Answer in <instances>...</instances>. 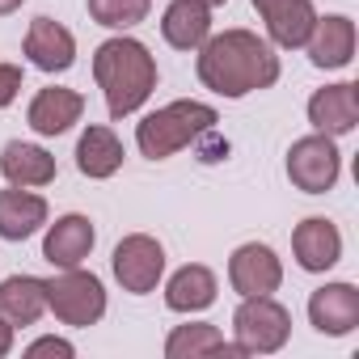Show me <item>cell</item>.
<instances>
[{
    "instance_id": "26",
    "label": "cell",
    "mask_w": 359,
    "mask_h": 359,
    "mask_svg": "<svg viewBox=\"0 0 359 359\" xmlns=\"http://www.w3.org/2000/svg\"><path fill=\"white\" fill-rule=\"evenodd\" d=\"M39 355H64V359H72V355H76V346H72L68 338L43 334V338H34V342L26 346V359H39Z\"/></svg>"
},
{
    "instance_id": "15",
    "label": "cell",
    "mask_w": 359,
    "mask_h": 359,
    "mask_svg": "<svg viewBox=\"0 0 359 359\" xmlns=\"http://www.w3.org/2000/svg\"><path fill=\"white\" fill-rule=\"evenodd\" d=\"M313 131H325V135H351L359 127V85L351 81H338V85H325L309 97L304 106Z\"/></svg>"
},
{
    "instance_id": "11",
    "label": "cell",
    "mask_w": 359,
    "mask_h": 359,
    "mask_svg": "<svg viewBox=\"0 0 359 359\" xmlns=\"http://www.w3.org/2000/svg\"><path fill=\"white\" fill-rule=\"evenodd\" d=\"M93 245H97V229H93L89 216L68 212V216H55V224L47 220V233H43V258H47L55 271L85 266V258L93 254Z\"/></svg>"
},
{
    "instance_id": "14",
    "label": "cell",
    "mask_w": 359,
    "mask_h": 359,
    "mask_svg": "<svg viewBox=\"0 0 359 359\" xmlns=\"http://www.w3.org/2000/svg\"><path fill=\"white\" fill-rule=\"evenodd\" d=\"M22 51L39 72H68L76 64V34L55 18H34Z\"/></svg>"
},
{
    "instance_id": "22",
    "label": "cell",
    "mask_w": 359,
    "mask_h": 359,
    "mask_svg": "<svg viewBox=\"0 0 359 359\" xmlns=\"http://www.w3.org/2000/svg\"><path fill=\"white\" fill-rule=\"evenodd\" d=\"M43 313H47V279H39V275L0 279V317L9 325H18V330L39 325Z\"/></svg>"
},
{
    "instance_id": "6",
    "label": "cell",
    "mask_w": 359,
    "mask_h": 359,
    "mask_svg": "<svg viewBox=\"0 0 359 359\" xmlns=\"http://www.w3.org/2000/svg\"><path fill=\"white\" fill-rule=\"evenodd\" d=\"M287 182L304 195H330L342 177V152H338V140L325 135V131H313V135H300L292 148H287Z\"/></svg>"
},
{
    "instance_id": "18",
    "label": "cell",
    "mask_w": 359,
    "mask_h": 359,
    "mask_svg": "<svg viewBox=\"0 0 359 359\" xmlns=\"http://www.w3.org/2000/svg\"><path fill=\"white\" fill-rule=\"evenodd\" d=\"M216 271L203 266V262H187V266H177L169 279H165V309L169 313H208L216 304Z\"/></svg>"
},
{
    "instance_id": "27",
    "label": "cell",
    "mask_w": 359,
    "mask_h": 359,
    "mask_svg": "<svg viewBox=\"0 0 359 359\" xmlns=\"http://www.w3.org/2000/svg\"><path fill=\"white\" fill-rule=\"evenodd\" d=\"M13 342H18V325H9L5 317H0V359L13 351Z\"/></svg>"
},
{
    "instance_id": "7",
    "label": "cell",
    "mask_w": 359,
    "mask_h": 359,
    "mask_svg": "<svg viewBox=\"0 0 359 359\" xmlns=\"http://www.w3.org/2000/svg\"><path fill=\"white\" fill-rule=\"evenodd\" d=\"M110 271H114L123 292L148 296L165 279V245L156 237H148V233H127L110 254Z\"/></svg>"
},
{
    "instance_id": "24",
    "label": "cell",
    "mask_w": 359,
    "mask_h": 359,
    "mask_svg": "<svg viewBox=\"0 0 359 359\" xmlns=\"http://www.w3.org/2000/svg\"><path fill=\"white\" fill-rule=\"evenodd\" d=\"M148 13H152V0H89V18L106 30H118V34L148 22Z\"/></svg>"
},
{
    "instance_id": "3",
    "label": "cell",
    "mask_w": 359,
    "mask_h": 359,
    "mask_svg": "<svg viewBox=\"0 0 359 359\" xmlns=\"http://www.w3.org/2000/svg\"><path fill=\"white\" fill-rule=\"evenodd\" d=\"M216 123H220V114L212 102L177 97L135 123V148L148 161H169L173 152H182V148L199 144L208 131H216Z\"/></svg>"
},
{
    "instance_id": "25",
    "label": "cell",
    "mask_w": 359,
    "mask_h": 359,
    "mask_svg": "<svg viewBox=\"0 0 359 359\" xmlns=\"http://www.w3.org/2000/svg\"><path fill=\"white\" fill-rule=\"evenodd\" d=\"M22 85H26V72H22L18 64H0V110L18 102Z\"/></svg>"
},
{
    "instance_id": "2",
    "label": "cell",
    "mask_w": 359,
    "mask_h": 359,
    "mask_svg": "<svg viewBox=\"0 0 359 359\" xmlns=\"http://www.w3.org/2000/svg\"><path fill=\"white\" fill-rule=\"evenodd\" d=\"M93 81L106 97L110 118H131L156 89V60L140 39L114 34L93 51Z\"/></svg>"
},
{
    "instance_id": "19",
    "label": "cell",
    "mask_w": 359,
    "mask_h": 359,
    "mask_svg": "<svg viewBox=\"0 0 359 359\" xmlns=\"http://www.w3.org/2000/svg\"><path fill=\"white\" fill-rule=\"evenodd\" d=\"M47 220H51V208L39 191H26V187L0 191V241H26L39 229H47Z\"/></svg>"
},
{
    "instance_id": "5",
    "label": "cell",
    "mask_w": 359,
    "mask_h": 359,
    "mask_svg": "<svg viewBox=\"0 0 359 359\" xmlns=\"http://www.w3.org/2000/svg\"><path fill=\"white\" fill-rule=\"evenodd\" d=\"M292 338V313L275 296H241L233 313V342L241 355H275Z\"/></svg>"
},
{
    "instance_id": "29",
    "label": "cell",
    "mask_w": 359,
    "mask_h": 359,
    "mask_svg": "<svg viewBox=\"0 0 359 359\" xmlns=\"http://www.w3.org/2000/svg\"><path fill=\"white\" fill-rule=\"evenodd\" d=\"M199 5H208V9H220V5H229V0H199Z\"/></svg>"
},
{
    "instance_id": "21",
    "label": "cell",
    "mask_w": 359,
    "mask_h": 359,
    "mask_svg": "<svg viewBox=\"0 0 359 359\" xmlns=\"http://www.w3.org/2000/svg\"><path fill=\"white\" fill-rule=\"evenodd\" d=\"M123 140L106 127V123H89L76 140V169L89 177V182H106L123 169Z\"/></svg>"
},
{
    "instance_id": "9",
    "label": "cell",
    "mask_w": 359,
    "mask_h": 359,
    "mask_svg": "<svg viewBox=\"0 0 359 359\" xmlns=\"http://www.w3.org/2000/svg\"><path fill=\"white\" fill-rule=\"evenodd\" d=\"M258 18L266 22V43L275 51H300L313 34L317 5L313 0H250Z\"/></svg>"
},
{
    "instance_id": "12",
    "label": "cell",
    "mask_w": 359,
    "mask_h": 359,
    "mask_svg": "<svg viewBox=\"0 0 359 359\" xmlns=\"http://www.w3.org/2000/svg\"><path fill=\"white\" fill-rule=\"evenodd\" d=\"M292 258L309 275H325L342 262V233L325 216H309L292 229Z\"/></svg>"
},
{
    "instance_id": "20",
    "label": "cell",
    "mask_w": 359,
    "mask_h": 359,
    "mask_svg": "<svg viewBox=\"0 0 359 359\" xmlns=\"http://www.w3.org/2000/svg\"><path fill=\"white\" fill-rule=\"evenodd\" d=\"M212 34V9L199 0H169L161 13V39L173 51H199Z\"/></svg>"
},
{
    "instance_id": "28",
    "label": "cell",
    "mask_w": 359,
    "mask_h": 359,
    "mask_svg": "<svg viewBox=\"0 0 359 359\" xmlns=\"http://www.w3.org/2000/svg\"><path fill=\"white\" fill-rule=\"evenodd\" d=\"M26 5V0H0V18H9V13H18Z\"/></svg>"
},
{
    "instance_id": "1",
    "label": "cell",
    "mask_w": 359,
    "mask_h": 359,
    "mask_svg": "<svg viewBox=\"0 0 359 359\" xmlns=\"http://www.w3.org/2000/svg\"><path fill=\"white\" fill-rule=\"evenodd\" d=\"M195 72H199V85L212 89L216 97H229V102H241L250 93H262L279 81V51L254 34V30H220V34H208V43L195 51Z\"/></svg>"
},
{
    "instance_id": "8",
    "label": "cell",
    "mask_w": 359,
    "mask_h": 359,
    "mask_svg": "<svg viewBox=\"0 0 359 359\" xmlns=\"http://www.w3.org/2000/svg\"><path fill=\"white\" fill-rule=\"evenodd\" d=\"M229 283L237 296H275L283 287V262L266 241H245L229 258Z\"/></svg>"
},
{
    "instance_id": "23",
    "label": "cell",
    "mask_w": 359,
    "mask_h": 359,
    "mask_svg": "<svg viewBox=\"0 0 359 359\" xmlns=\"http://www.w3.org/2000/svg\"><path fill=\"white\" fill-rule=\"evenodd\" d=\"M212 355H233L245 359L237 351V342H224V334L212 321H187V325H173L165 338V359H212Z\"/></svg>"
},
{
    "instance_id": "4",
    "label": "cell",
    "mask_w": 359,
    "mask_h": 359,
    "mask_svg": "<svg viewBox=\"0 0 359 359\" xmlns=\"http://www.w3.org/2000/svg\"><path fill=\"white\" fill-rule=\"evenodd\" d=\"M47 313L72 330H89L106 317V283L85 266L55 271V279H47Z\"/></svg>"
},
{
    "instance_id": "10",
    "label": "cell",
    "mask_w": 359,
    "mask_h": 359,
    "mask_svg": "<svg viewBox=\"0 0 359 359\" xmlns=\"http://www.w3.org/2000/svg\"><path fill=\"white\" fill-rule=\"evenodd\" d=\"M309 325L325 338H346L359 330V287L355 283H321L309 296Z\"/></svg>"
},
{
    "instance_id": "16",
    "label": "cell",
    "mask_w": 359,
    "mask_h": 359,
    "mask_svg": "<svg viewBox=\"0 0 359 359\" xmlns=\"http://www.w3.org/2000/svg\"><path fill=\"white\" fill-rule=\"evenodd\" d=\"M81 114H85V93L64 89V85H47V89H39V93L30 97L26 123L34 127V135L55 140V135L72 131V127L81 123Z\"/></svg>"
},
{
    "instance_id": "17",
    "label": "cell",
    "mask_w": 359,
    "mask_h": 359,
    "mask_svg": "<svg viewBox=\"0 0 359 359\" xmlns=\"http://www.w3.org/2000/svg\"><path fill=\"white\" fill-rule=\"evenodd\" d=\"M55 156L43 148V144H30V140H9L0 148V177L9 187H26V191H39V187H51L55 182Z\"/></svg>"
},
{
    "instance_id": "13",
    "label": "cell",
    "mask_w": 359,
    "mask_h": 359,
    "mask_svg": "<svg viewBox=\"0 0 359 359\" xmlns=\"http://www.w3.org/2000/svg\"><path fill=\"white\" fill-rule=\"evenodd\" d=\"M355 43H359V34H355V22L346 13H325V18L317 13L304 51H309V64L313 68L338 72V68H346L355 60Z\"/></svg>"
}]
</instances>
